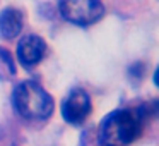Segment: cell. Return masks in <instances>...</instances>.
<instances>
[{"label":"cell","mask_w":159,"mask_h":146,"mask_svg":"<svg viewBox=\"0 0 159 146\" xmlns=\"http://www.w3.org/2000/svg\"><path fill=\"white\" fill-rule=\"evenodd\" d=\"M145 119L139 108L113 110L99 125V141L103 146H128L140 138Z\"/></svg>","instance_id":"1"},{"label":"cell","mask_w":159,"mask_h":146,"mask_svg":"<svg viewBox=\"0 0 159 146\" xmlns=\"http://www.w3.org/2000/svg\"><path fill=\"white\" fill-rule=\"evenodd\" d=\"M12 103L17 114L29 120H45L53 114V98L34 81H24L16 86Z\"/></svg>","instance_id":"2"},{"label":"cell","mask_w":159,"mask_h":146,"mask_svg":"<svg viewBox=\"0 0 159 146\" xmlns=\"http://www.w3.org/2000/svg\"><path fill=\"white\" fill-rule=\"evenodd\" d=\"M58 9L65 21L77 26L94 24L101 21L106 12L101 0H60Z\"/></svg>","instance_id":"3"},{"label":"cell","mask_w":159,"mask_h":146,"mask_svg":"<svg viewBox=\"0 0 159 146\" xmlns=\"http://www.w3.org/2000/svg\"><path fill=\"white\" fill-rule=\"evenodd\" d=\"M91 96L86 90L82 88H75L72 90L67 98L63 100L62 103V117L65 119L69 124L77 125V124H82L91 114Z\"/></svg>","instance_id":"4"},{"label":"cell","mask_w":159,"mask_h":146,"mask_svg":"<svg viewBox=\"0 0 159 146\" xmlns=\"http://www.w3.org/2000/svg\"><path fill=\"white\" fill-rule=\"evenodd\" d=\"M46 53V41L38 35H26L17 43V59L24 67H33L43 60Z\"/></svg>","instance_id":"5"},{"label":"cell","mask_w":159,"mask_h":146,"mask_svg":"<svg viewBox=\"0 0 159 146\" xmlns=\"http://www.w3.org/2000/svg\"><path fill=\"white\" fill-rule=\"evenodd\" d=\"M22 12L19 9L7 7L0 12V35L5 40H14L22 31Z\"/></svg>","instance_id":"6"},{"label":"cell","mask_w":159,"mask_h":146,"mask_svg":"<svg viewBox=\"0 0 159 146\" xmlns=\"http://www.w3.org/2000/svg\"><path fill=\"white\" fill-rule=\"evenodd\" d=\"M0 76L2 77H12L16 76V64L12 60L11 53L5 48L0 46Z\"/></svg>","instance_id":"7"}]
</instances>
